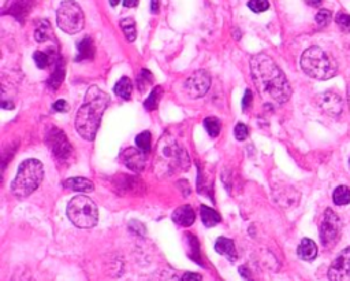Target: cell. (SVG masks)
<instances>
[{
    "label": "cell",
    "mask_w": 350,
    "mask_h": 281,
    "mask_svg": "<svg viewBox=\"0 0 350 281\" xmlns=\"http://www.w3.org/2000/svg\"><path fill=\"white\" fill-rule=\"evenodd\" d=\"M159 7H160L159 0H152L151 2V11L153 13V14H157V13H159Z\"/></svg>",
    "instance_id": "74e56055"
},
{
    "label": "cell",
    "mask_w": 350,
    "mask_h": 281,
    "mask_svg": "<svg viewBox=\"0 0 350 281\" xmlns=\"http://www.w3.org/2000/svg\"><path fill=\"white\" fill-rule=\"evenodd\" d=\"M331 19H332V14L328 11V10L323 9L316 14V22L317 25H320V26H327V25L331 22Z\"/></svg>",
    "instance_id": "4dcf8cb0"
},
{
    "label": "cell",
    "mask_w": 350,
    "mask_h": 281,
    "mask_svg": "<svg viewBox=\"0 0 350 281\" xmlns=\"http://www.w3.org/2000/svg\"><path fill=\"white\" fill-rule=\"evenodd\" d=\"M248 7L253 11V13H263V11H267L270 9V3L268 0H249L248 3Z\"/></svg>",
    "instance_id": "f1b7e54d"
},
{
    "label": "cell",
    "mask_w": 350,
    "mask_h": 281,
    "mask_svg": "<svg viewBox=\"0 0 350 281\" xmlns=\"http://www.w3.org/2000/svg\"><path fill=\"white\" fill-rule=\"evenodd\" d=\"M57 26L69 34H76L84 29L85 15L78 3L74 0L62 2L56 11Z\"/></svg>",
    "instance_id": "8992f818"
},
{
    "label": "cell",
    "mask_w": 350,
    "mask_h": 281,
    "mask_svg": "<svg viewBox=\"0 0 350 281\" xmlns=\"http://www.w3.org/2000/svg\"><path fill=\"white\" fill-rule=\"evenodd\" d=\"M151 133L149 132H142V133H140L136 137V144H137V147L141 150V151H144L145 154H148L149 151H151Z\"/></svg>",
    "instance_id": "484cf974"
},
{
    "label": "cell",
    "mask_w": 350,
    "mask_h": 281,
    "mask_svg": "<svg viewBox=\"0 0 350 281\" xmlns=\"http://www.w3.org/2000/svg\"><path fill=\"white\" fill-rule=\"evenodd\" d=\"M182 281H203V277L197 274V273L188 272L182 276Z\"/></svg>",
    "instance_id": "8d00e7d4"
},
{
    "label": "cell",
    "mask_w": 350,
    "mask_h": 281,
    "mask_svg": "<svg viewBox=\"0 0 350 281\" xmlns=\"http://www.w3.org/2000/svg\"><path fill=\"white\" fill-rule=\"evenodd\" d=\"M138 5V0H123V6L125 7H136Z\"/></svg>",
    "instance_id": "ab89813d"
},
{
    "label": "cell",
    "mask_w": 350,
    "mask_h": 281,
    "mask_svg": "<svg viewBox=\"0 0 350 281\" xmlns=\"http://www.w3.org/2000/svg\"><path fill=\"white\" fill-rule=\"evenodd\" d=\"M66 214L77 228H93L99 222V209L93 200L85 195H77L69 202Z\"/></svg>",
    "instance_id": "5b68a950"
},
{
    "label": "cell",
    "mask_w": 350,
    "mask_h": 281,
    "mask_svg": "<svg viewBox=\"0 0 350 281\" xmlns=\"http://www.w3.org/2000/svg\"><path fill=\"white\" fill-rule=\"evenodd\" d=\"M114 91H115V95L119 96L121 99L129 100L130 98H132V92H133L132 80H130L129 77H122V78L116 82Z\"/></svg>",
    "instance_id": "d6986e66"
},
{
    "label": "cell",
    "mask_w": 350,
    "mask_h": 281,
    "mask_svg": "<svg viewBox=\"0 0 350 281\" xmlns=\"http://www.w3.org/2000/svg\"><path fill=\"white\" fill-rule=\"evenodd\" d=\"M161 93H163V91H161L160 86H156V88H153L151 92V95L148 96V99L145 100V109L147 110H155L157 107V105H159V100H160L161 98Z\"/></svg>",
    "instance_id": "d4e9b609"
},
{
    "label": "cell",
    "mask_w": 350,
    "mask_h": 281,
    "mask_svg": "<svg viewBox=\"0 0 350 281\" xmlns=\"http://www.w3.org/2000/svg\"><path fill=\"white\" fill-rule=\"evenodd\" d=\"M63 186L70 191H76V192H92L95 190L93 182L85 177H71L63 182Z\"/></svg>",
    "instance_id": "5bb4252c"
},
{
    "label": "cell",
    "mask_w": 350,
    "mask_h": 281,
    "mask_svg": "<svg viewBox=\"0 0 350 281\" xmlns=\"http://www.w3.org/2000/svg\"><path fill=\"white\" fill-rule=\"evenodd\" d=\"M119 2H121V0H109V3H111V6H112V7H115V6L118 5Z\"/></svg>",
    "instance_id": "b9f144b4"
},
{
    "label": "cell",
    "mask_w": 350,
    "mask_h": 281,
    "mask_svg": "<svg viewBox=\"0 0 350 281\" xmlns=\"http://www.w3.org/2000/svg\"><path fill=\"white\" fill-rule=\"evenodd\" d=\"M330 281H350V247L345 248L335 258L328 269Z\"/></svg>",
    "instance_id": "30bf717a"
},
{
    "label": "cell",
    "mask_w": 350,
    "mask_h": 281,
    "mask_svg": "<svg viewBox=\"0 0 350 281\" xmlns=\"http://www.w3.org/2000/svg\"><path fill=\"white\" fill-rule=\"evenodd\" d=\"M53 110L55 111H57V113H63V111H67L69 110V106H67L66 100H57V102H55V105H53Z\"/></svg>",
    "instance_id": "e575fe53"
},
{
    "label": "cell",
    "mask_w": 350,
    "mask_h": 281,
    "mask_svg": "<svg viewBox=\"0 0 350 281\" xmlns=\"http://www.w3.org/2000/svg\"><path fill=\"white\" fill-rule=\"evenodd\" d=\"M215 250L218 251L219 254H222L224 257L230 259V261H236L237 259V250L236 244L232 240L227 238H219L216 240V244H215Z\"/></svg>",
    "instance_id": "9a60e30c"
},
{
    "label": "cell",
    "mask_w": 350,
    "mask_h": 281,
    "mask_svg": "<svg viewBox=\"0 0 350 281\" xmlns=\"http://www.w3.org/2000/svg\"><path fill=\"white\" fill-rule=\"evenodd\" d=\"M152 81H153V76L151 74V72H148L147 69H142L141 73H140L137 77L138 89L141 92H144L148 86L151 85Z\"/></svg>",
    "instance_id": "83f0119b"
},
{
    "label": "cell",
    "mask_w": 350,
    "mask_h": 281,
    "mask_svg": "<svg viewBox=\"0 0 350 281\" xmlns=\"http://www.w3.org/2000/svg\"><path fill=\"white\" fill-rule=\"evenodd\" d=\"M34 37L37 40L38 43H44L49 38L52 37V28H51V24L48 21H43L41 24L38 25L37 29H36V33H34Z\"/></svg>",
    "instance_id": "7402d4cb"
},
{
    "label": "cell",
    "mask_w": 350,
    "mask_h": 281,
    "mask_svg": "<svg viewBox=\"0 0 350 281\" xmlns=\"http://www.w3.org/2000/svg\"><path fill=\"white\" fill-rule=\"evenodd\" d=\"M121 28H122L123 33L126 36V40L129 43H133L136 37H137V29H136V21L133 18H123L121 19Z\"/></svg>",
    "instance_id": "ffe728a7"
},
{
    "label": "cell",
    "mask_w": 350,
    "mask_h": 281,
    "mask_svg": "<svg viewBox=\"0 0 350 281\" xmlns=\"http://www.w3.org/2000/svg\"><path fill=\"white\" fill-rule=\"evenodd\" d=\"M307 2V5L312 6V7H319V6H322V0H305Z\"/></svg>",
    "instance_id": "60d3db41"
},
{
    "label": "cell",
    "mask_w": 350,
    "mask_h": 281,
    "mask_svg": "<svg viewBox=\"0 0 350 281\" xmlns=\"http://www.w3.org/2000/svg\"><path fill=\"white\" fill-rule=\"evenodd\" d=\"M204 126L212 137H216L220 133V121L216 117H208L204 119Z\"/></svg>",
    "instance_id": "cb8c5ba5"
},
{
    "label": "cell",
    "mask_w": 350,
    "mask_h": 281,
    "mask_svg": "<svg viewBox=\"0 0 350 281\" xmlns=\"http://www.w3.org/2000/svg\"><path fill=\"white\" fill-rule=\"evenodd\" d=\"M332 200L336 206H345L350 203V190L347 186L341 185L338 186L334 194H332Z\"/></svg>",
    "instance_id": "44dd1931"
},
{
    "label": "cell",
    "mask_w": 350,
    "mask_h": 281,
    "mask_svg": "<svg viewBox=\"0 0 350 281\" xmlns=\"http://www.w3.org/2000/svg\"><path fill=\"white\" fill-rule=\"evenodd\" d=\"M349 166H350V159H349Z\"/></svg>",
    "instance_id": "ee69618b"
},
{
    "label": "cell",
    "mask_w": 350,
    "mask_h": 281,
    "mask_svg": "<svg viewBox=\"0 0 350 281\" xmlns=\"http://www.w3.org/2000/svg\"><path fill=\"white\" fill-rule=\"evenodd\" d=\"M109 95L99 86L92 85L85 95L84 105L76 115V129L81 137L88 142L95 140L104 111L108 107Z\"/></svg>",
    "instance_id": "7a4b0ae2"
},
{
    "label": "cell",
    "mask_w": 350,
    "mask_h": 281,
    "mask_svg": "<svg viewBox=\"0 0 350 281\" xmlns=\"http://www.w3.org/2000/svg\"><path fill=\"white\" fill-rule=\"evenodd\" d=\"M44 178V166L38 159H26L21 163L14 181L11 182V192L18 199L32 195Z\"/></svg>",
    "instance_id": "3957f363"
},
{
    "label": "cell",
    "mask_w": 350,
    "mask_h": 281,
    "mask_svg": "<svg viewBox=\"0 0 350 281\" xmlns=\"http://www.w3.org/2000/svg\"><path fill=\"white\" fill-rule=\"evenodd\" d=\"M200 214H201V221L204 222V225L205 226H208V228H212V226H215V225H218L219 222H220V215H219V213L216 211V210L211 209V207H208V206L203 205L201 207H200Z\"/></svg>",
    "instance_id": "ac0fdd59"
},
{
    "label": "cell",
    "mask_w": 350,
    "mask_h": 281,
    "mask_svg": "<svg viewBox=\"0 0 350 281\" xmlns=\"http://www.w3.org/2000/svg\"><path fill=\"white\" fill-rule=\"evenodd\" d=\"M336 24H338V26L343 30V32H349L350 33V15L349 14H345V13H339V14L336 15Z\"/></svg>",
    "instance_id": "1f68e13d"
},
{
    "label": "cell",
    "mask_w": 350,
    "mask_h": 281,
    "mask_svg": "<svg viewBox=\"0 0 350 281\" xmlns=\"http://www.w3.org/2000/svg\"><path fill=\"white\" fill-rule=\"evenodd\" d=\"M33 59L36 65H37L38 69H45V67L51 63V58L47 53H43V51H36L33 55Z\"/></svg>",
    "instance_id": "f546056e"
},
{
    "label": "cell",
    "mask_w": 350,
    "mask_h": 281,
    "mask_svg": "<svg viewBox=\"0 0 350 281\" xmlns=\"http://www.w3.org/2000/svg\"><path fill=\"white\" fill-rule=\"evenodd\" d=\"M149 281H182V278H180L177 276V273H174L170 269H164V270L155 273Z\"/></svg>",
    "instance_id": "4316f807"
},
{
    "label": "cell",
    "mask_w": 350,
    "mask_h": 281,
    "mask_svg": "<svg viewBox=\"0 0 350 281\" xmlns=\"http://www.w3.org/2000/svg\"><path fill=\"white\" fill-rule=\"evenodd\" d=\"M240 274H241V276L244 277L246 281H252L251 277H249V272H248V269H246L245 266L240 267Z\"/></svg>",
    "instance_id": "f35d334b"
},
{
    "label": "cell",
    "mask_w": 350,
    "mask_h": 281,
    "mask_svg": "<svg viewBox=\"0 0 350 281\" xmlns=\"http://www.w3.org/2000/svg\"><path fill=\"white\" fill-rule=\"evenodd\" d=\"M130 229H132L133 232H136V233L138 235H144L145 233V228L142 226L141 224H138L137 221H130Z\"/></svg>",
    "instance_id": "d590c367"
},
{
    "label": "cell",
    "mask_w": 350,
    "mask_h": 281,
    "mask_svg": "<svg viewBox=\"0 0 350 281\" xmlns=\"http://www.w3.org/2000/svg\"><path fill=\"white\" fill-rule=\"evenodd\" d=\"M301 69L315 80H330L338 73L335 59L319 47L308 48L301 57Z\"/></svg>",
    "instance_id": "277c9868"
},
{
    "label": "cell",
    "mask_w": 350,
    "mask_h": 281,
    "mask_svg": "<svg viewBox=\"0 0 350 281\" xmlns=\"http://www.w3.org/2000/svg\"><path fill=\"white\" fill-rule=\"evenodd\" d=\"M248 134H249V130L246 128V125L238 124L236 128H234V136H236L237 140H240V142H244V140L248 137Z\"/></svg>",
    "instance_id": "d6a6232c"
},
{
    "label": "cell",
    "mask_w": 350,
    "mask_h": 281,
    "mask_svg": "<svg viewBox=\"0 0 350 281\" xmlns=\"http://www.w3.org/2000/svg\"><path fill=\"white\" fill-rule=\"evenodd\" d=\"M341 228L339 217L331 209H327L320 224V242L324 247H332L336 243L341 235Z\"/></svg>",
    "instance_id": "52a82bcc"
},
{
    "label": "cell",
    "mask_w": 350,
    "mask_h": 281,
    "mask_svg": "<svg viewBox=\"0 0 350 281\" xmlns=\"http://www.w3.org/2000/svg\"><path fill=\"white\" fill-rule=\"evenodd\" d=\"M209 86H211V77L205 70H197L194 72L192 76L185 81V89H186V93L193 98V99H197V98H201L207 92H208Z\"/></svg>",
    "instance_id": "ba28073f"
},
{
    "label": "cell",
    "mask_w": 350,
    "mask_h": 281,
    "mask_svg": "<svg viewBox=\"0 0 350 281\" xmlns=\"http://www.w3.org/2000/svg\"><path fill=\"white\" fill-rule=\"evenodd\" d=\"M252 99H253V95H252L251 89H246L245 95H244V99H242V109H248V107L252 105Z\"/></svg>",
    "instance_id": "836d02e7"
},
{
    "label": "cell",
    "mask_w": 350,
    "mask_h": 281,
    "mask_svg": "<svg viewBox=\"0 0 350 281\" xmlns=\"http://www.w3.org/2000/svg\"><path fill=\"white\" fill-rule=\"evenodd\" d=\"M63 78H65V67H63L62 59H59L57 63H55V72H53V74L49 78L48 85L51 86L52 89H56V88H59L62 81H63Z\"/></svg>",
    "instance_id": "603a6c76"
},
{
    "label": "cell",
    "mask_w": 350,
    "mask_h": 281,
    "mask_svg": "<svg viewBox=\"0 0 350 281\" xmlns=\"http://www.w3.org/2000/svg\"><path fill=\"white\" fill-rule=\"evenodd\" d=\"M121 162L133 172L140 173L144 170V167L147 165V157H145V153L141 151L140 148H126L121 154Z\"/></svg>",
    "instance_id": "7c38bea8"
},
{
    "label": "cell",
    "mask_w": 350,
    "mask_h": 281,
    "mask_svg": "<svg viewBox=\"0 0 350 281\" xmlns=\"http://www.w3.org/2000/svg\"><path fill=\"white\" fill-rule=\"evenodd\" d=\"M47 144L48 148L51 150L53 157L59 159H66L70 157L71 146L70 142L67 140L66 134L62 132L61 129L52 128L47 134Z\"/></svg>",
    "instance_id": "9c48e42d"
},
{
    "label": "cell",
    "mask_w": 350,
    "mask_h": 281,
    "mask_svg": "<svg viewBox=\"0 0 350 281\" xmlns=\"http://www.w3.org/2000/svg\"><path fill=\"white\" fill-rule=\"evenodd\" d=\"M297 254L304 261H313L317 255L316 244L311 239H303L297 248Z\"/></svg>",
    "instance_id": "2e32d148"
},
{
    "label": "cell",
    "mask_w": 350,
    "mask_h": 281,
    "mask_svg": "<svg viewBox=\"0 0 350 281\" xmlns=\"http://www.w3.org/2000/svg\"><path fill=\"white\" fill-rule=\"evenodd\" d=\"M194 219H196V214H194L193 209L189 205L180 206L172 213V221L177 225L184 226V228H188L190 225H193Z\"/></svg>",
    "instance_id": "4fadbf2b"
},
{
    "label": "cell",
    "mask_w": 350,
    "mask_h": 281,
    "mask_svg": "<svg viewBox=\"0 0 350 281\" xmlns=\"http://www.w3.org/2000/svg\"><path fill=\"white\" fill-rule=\"evenodd\" d=\"M347 102H349V109H350V86H349V91H347Z\"/></svg>",
    "instance_id": "7bdbcfd3"
},
{
    "label": "cell",
    "mask_w": 350,
    "mask_h": 281,
    "mask_svg": "<svg viewBox=\"0 0 350 281\" xmlns=\"http://www.w3.org/2000/svg\"><path fill=\"white\" fill-rule=\"evenodd\" d=\"M319 107L330 117H339L343 111V100L338 93L332 91H327L316 98Z\"/></svg>",
    "instance_id": "8fae6325"
},
{
    "label": "cell",
    "mask_w": 350,
    "mask_h": 281,
    "mask_svg": "<svg viewBox=\"0 0 350 281\" xmlns=\"http://www.w3.org/2000/svg\"><path fill=\"white\" fill-rule=\"evenodd\" d=\"M251 76L265 105L282 106L290 99L291 86L282 69L268 55L257 54L252 57Z\"/></svg>",
    "instance_id": "6da1fadb"
},
{
    "label": "cell",
    "mask_w": 350,
    "mask_h": 281,
    "mask_svg": "<svg viewBox=\"0 0 350 281\" xmlns=\"http://www.w3.org/2000/svg\"><path fill=\"white\" fill-rule=\"evenodd\" d=\"M95 57V44L90 37H85L78 43V54L76 61H84V59H93Z\"/></svg>",
    "instance_id": "e0dca14e"
}]
</instances>
